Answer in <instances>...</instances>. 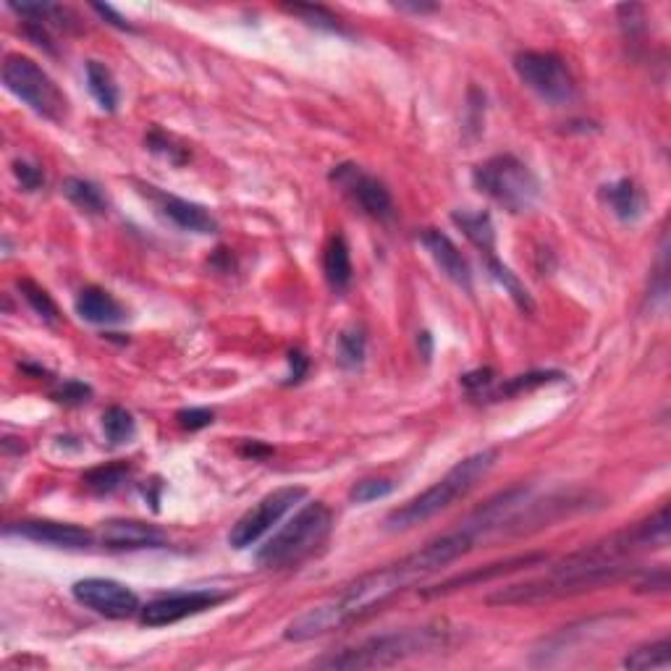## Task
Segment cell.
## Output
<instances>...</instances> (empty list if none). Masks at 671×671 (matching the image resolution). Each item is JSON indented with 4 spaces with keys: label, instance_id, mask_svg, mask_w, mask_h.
Instances as JSON below:
<instances>
[{
    "label": "cell",
    "instance_id": "obj_4",
    "mask_svg": "<svg viewBox=\"0 0 671 671\" xmlns=\"http://www.w3.org/2000/svg\"><path fill=\"white\" fill-rule=\"evenodd\" d=\"M496 459H499V451L483 449L478 454H470V457L462 459L459 464H454L438 483L430 485L428 491H422L420 496L409 499L407 504H402L399 509L388 514V527L391 530H409V527L422 525V522L433 519L443 509H449L454 501L464 499L493 470Z\"/></svg>",
    "mask_w": 671,
    "mask_h": 671
},
{
    "label": "cell",
    "instance_id": "obj_1",
    "mask_svg": "<svg viewBox=\"0 0 671 671\" xmlns=\"http://www.w3.org/2000/svg\"><path fill=\"white\" fill-rule=\"evenodd\" d=\"M475 546L478 543H475L467 527H454L449 533L428 540L425 546L417 548L415 554L346 582L339 593L328 595L326 601L315 603V606L302 611L297 619H291L284 637L291 643H307L315 637L331 635L336 630H346L352 624L365 622L367 616L378 614L383 606L399 598L409 585L436 575L443 567L462 559L464 554H470Z\"/></svg>",
    "mask_w": 671,
    "mask_h": 671
},
{
    "label": "cell",
    "instance_id": "obj_13",
    "mask_svg": "<svg viewBox=\"0 0 671 671\" xmlns=\"http://www.w3.org/2000/svg\"><path fill=\"white\" fill-rule=\"evenodd\" d=\"M6 535H19L32 543H42L50 548H66V551H82L90 548L95 535L71 522H53V519H24L16 525L6 527Z\"/></svg>",
    "mask_w": 671,
    "mask_h": 671
},
{
    "label": "cell",
    "instance_id": "obj_28",
    "mask_svg": "<svg viewBox=\"0 0 671 671\" xmlns=\"http://www.w3.org/2000/svg\"><path fill=\"white\" fill-rule=\"evenodd\" d=\"M556 381H564V375L556 373V370H535V373L514 375V378H509V381H506L499 391H493V394H488V396H491V399L519 396V394H527V391H535V388L548 386V383H556Z\"/></svg>",
    "mask_w": 671,
    "mask_h": 671
},
{
    "label": "cell",
    "instance_id": "obj_42",
    "mask_svg": "<svg viewBox=\"0 0 671 671\" xmlns=\"http://www.w3.org/2000/svg\"><path fill=\"white\" fill-rule=\"evenodd\" d=\"M242 454H247V457H268L270 454V449L268 446H260V443H247V446H244L242 449Z\"/></svg>",
    "mask_w": 671,
    "mask_h": 671
},
{
    "label": "cell",
    "instance_id": "obj_6",
    "mask_svg": "<svg viewBox=\"0 0 671 671\" xmlns=\"http://www.w3.org/2000/svg\"><path fill=\"white\" fill-rule=\"evenodd\" d=\"M472 181L478 192L491 197L496 205H501L509 213H527L540 200V181L527 163H522L514 155H493L483 160L475 171Z\"/></svg>",
    "mask_w": 671,
    "mask_h": 671
},
{
    "label": "cell",
    "instance_id": "obj_39",
    "mask_svg": "<svg viewBox=\"0 0 671 671\" xmlns=\"http://www.w3.org/2000/svg\"><path fill=\"white\" fill-rule=\"evenodd\" d=\"M637 588H640V590H661V593H664V590L669 588V572H666V567L656 569V572H648L643 580L637 582Z\"/></svg>",
    "mask_w": 671,
    "mask_h": 671
},
{
    "label": "cell",
    "instance_id": "obj_22",
    "mask_svg": "<svg viewBox=\"0 0 671 671\" xmlns=\"http://www.w3.org/2000/svg\"><path fill=\"white\" fill-rule=\"evenodd\" d=\"M87 84H90V95L100 105V111L116 113L121 95H118V84L113 79V71L103 61H87Z\"/></svg>",
    "mask_w": 671,
    "mask_h": 671
},
{
    "label": "cell",
    "instance_id": "obj_30",
    "mask_svg": "<svg viewBox=\"0 0 671 671\" xmlns=\"http://www.w3.org/2000/svg\"><path fill=\"white\" fill-rule=\"evenodd\" d=\"M365 349H367V339L365 331L357 326L346 328L341 331L339 336V362L341 367H360L365 362Z\"/></svg>",
    "mask_w": 671,
    "mask_h": 671
},
{
    "label": "cell",
    "instance_id": "obj_29",
    "mask_svg": "<svg viewBox=\"0 0 671 671\" xmlns=\"http://www.w3.org/2000/svg\"><path fill=\"white\" fill-rule=\"evenodd\" d=\"M671 664V643L669 637L658 640V643L643 645L632 651L630 656L624 658V666L627 669H666Z\"/></svg>",
    "mask_w": 671,
    "mask_h": 671
},
{
    "label": "cell",
    "instance_id": "obj_10",
    "mask_svg": "<svg viewBox=\"0 0 671 671\" xmlns=\"http://www.w3.org/2000/svg\"><path fill=\"white\" fill-rule=\"evenodd\" d=\"M331 181L365 215L381 223L394 221V197H391V192H388V187L381 179H375V176H370L360 166H354V163H341V166L331 171Z\"/></svg>",
    "mask_w": 671,
    "mask_h": 671
},
{
    "label": "cell",
    "instance_id": "obj_43",
    "mask_svg": "<svg viewBox=\"0 0 671 671\" xmlns=\"http://www.w3.org/2000/svg\"><path fill=\"white\" fill-rule=\"evenodd\" d=\"M417 344H422V357H425V360H430V354H433V344H430V333H420V339H417Z\"/></svg>",
    "mask_w": 671,
    "mask_h": 671
},
{
    "label": "cell",
    "instance_id": "obj_35",
    "mask_svg": "<svg viewBox=\"0 0 671 671\" xmlns=\"http://www.w3.org/2000/svg\"><path fill=\"white\" fill-rule=\"evenodd\" d=\"M14 173L24 192H37V189L45 187V173H42V168L32 166L27 160H16Z\"/></svg>",
    "mask_w": 671,
    "mask_h": 671
},
{
    "label": "cell",
    "instance_id": "obj_20",
    "mask_svg": "<svg viewBox=\"0 0 671 671\" xmlns=\"http://www.w3.org/2000/svg\"><path fill=\"white\" fill-rule=\"evenodd\" d=\"M323 273L333 291H346L352 286V255H349V244H346L344 234H333L323 252Z\"/></svg>",
    "mask_w": 671,
    "mask_h": 671
},
{
    "label": "cell",
    "instance_id": "obj_5",
    "mask_svg": "<svg viewBox=\"0 0 671 671\" xmlns=\"http://www.w3.org/2000/svg\"><path fill=\"white\" fill-rule=\"evenodd\" d=\"M333 512L326 504L302 506L294 517L278 530L273 538L257 551V564L265 569H289L297 567L307 556L318 551L331 535Z\"/></svg>",
    "mask_w": 671,
    "mask_h": 671
},
{
    "label": "cell",
    "instance_id": "obj_36",
    "mask_svg": "<svg viewBox=\"0 0 671 671\" xmlns=\"http://www.w3.org/2000/svg\"><path fill=\"white\" fill-rule=\"evenodd\" d=\"M176 420H179V425L184 430H202V428H208V425H213L215 415H213V409L189 407V409H179V412H176Z\"/></svg>",
    "mask_w": 671,
    "mask_h": 671
},
{
    "label": "cell",
    "instance_id": "obj_9",
    "mask_svg": "<svg viewBox=\"0 0 671 671\" xmlns=\"http://www.w3.org/2000/svg\"><path fill=\"white\" fill-rule=\"evenodd\" d=\"M305 499H307V488H299V485L278 488V491L263 496V499L252 506L250 512H244L242 517L236 519V525L231 527L229 533L231 548L244 551V548L255 546L257 540L263 538L268 530H273L291 509H297Z\"/></svg>",
    "mask_w": 671,
    "mask_h": 671
},
{
    "label": "cell",
    "instance_id": "obj_16",
    "mask_svg": "<svg viewBox=\"0 0 671 671\" xmlns=\"http://www.w3.org/2000/svg\"><path fill=\"white\" fill-rule=\"evenodd\" d=\"M422 247L430 252V257L436 260V265L441 268V273L449 281L459 286L464 291H472V268L467 263V257L459 252V247L451 242L449 236L438 229H425L420 236Z\"/></svg>",
    "mask_w": 671,
    "mask_h": 671
},
{
    "label": "cell",
    "instance_id": "obj_40",
    "mask_svg": "<svg viewBox=\"0 0 671 671\" xmlns=\"http://www.w3.org/2000/svg\"><path fill=\"white\" fill-rule=\"evenodd\" d=\"M92 11L103 16V19H108V24H113L116 29H124V32H134L132 24H129V21H126L121 14H116L111 6H103V3H92Z\"/></svg>",
    "mask_w": 671,
    "mask_h": 671
},
{
    "label": "cell",
    "instance_id": "obj_19",
    "mask_svg": "<svg viewBox=\"0 0 671 671\" xmlns=\"http://www.w3.org/2000/svg\"><path fill=\"white\" fill-rule=\"evenodd\" d=\"M601 197L614 210L616 218L624 223L637 221L645 210V194L640 192V187L632 179H619L614 184H606L601 189Z\"/></svg>",
    "mask_w": 671,
    "mask_h": 671
},
{
    "label": "cell",
    "instance_id": "obj_25",
    "mask_svg": "<svg viewBox=\"0 0 671 671\" xmlns=\"http://www.w3.org/2000/svg\"><path fill=\"white\" fill-rule=\"evenodd\" d=\"M129 475H132L129 464H103V467L84 472L82 483L87 491L97 493V496H111L118 488H124Z\"/></svg>",
    "mask_w": 671,
    "mask_h": 671
},
{
    "label": "cell",
    "instance_id": "obj_41",
    "mask_svg": "<svg viewBox=\"0 0 671 671\" xmlns=\"http://www.w3.org/2000/svg\"><path fill=\"white\" fill-rule=\"evenodd\" d=\"M396 8L409 11V14H433V11H438V6H433V3H396Z\"/></svg>",
    "mask_w": 671,
    "mask_h": 671
},
{
    "label": "cell",
    "instance_id": "obj_24",
    "mask_svg": "<svg viewBox=\"0 0 671 671\" xmlns=\"http://www.w3.org/2000/svg\"><path fill=\"white\" fill-rule=\"evenodd\" d=\"M485 263H488V273L493 276V281H496L499 286H504V291L514 299V305H517L519 310L522 312L535 310V302H533V297H530V291H527V286L519 281L517 273H512L509 265L501 263L496 255H485Z\"/></svg>",
    "mask_w": 671,
    "mask_h": 671
},
{
    "label": "cell",
    "instance_id": "obj_18",
    "mask_svg": "<svg viewBox=\"0 0 671 671\" xmlns=\"http://www.w3.org/2000/svg\"><path fill=\"white\" fill-rule=\"evenodd\" d=\"M77 315L84 323H92V326H116V323H124L126 310L118 305L113 294H108L100 286H87V289L79 291L77 297Z\"/></svg>",
    "mask_w": 671,
    "mask_h": 671
},
{
    "label": "cell",
    "instance_id": "obj_33",
    "mask_svg": "<svg viewBox=\"0 0 671 671\" xmlns=\"http://www.w3.org/2000/svg\"><path fill=\"white\" fill-rule=\"evenodd\" d=\"M147 147H150V150H153L155 155H163V158L166 160H171L173 166H181V163H187V150H181V147H176L171 142V139L166 137V134L163 132H158V129H155V132H150L147 134Z\"/></svg>",
    "mask_w": 671,
    "mask_h": 671
},
{
    "label": "cell",
    "instance_id": "obj_21",
    "mask_svg": "<svg viewBox=\"0 0 671 671\" xmlns=\"http://www.w3.org/2000/svg\"><path fill=\"white\" fill-rule=\"evenodd\" d=\"M451 221L457 223L459 229L464 231V236L480 252L493 255V250H496V226H493L491 213H485V210H457V213L451 215Z\"/></svg>",
    "mask_w": 671,
    "mask_h": 671
},
{
    "label": "cell",
    "instance_id": "obj_12",
    "mask_svg": "<svg viewBox=\"0 0 671 671\" xmlns=\"http://www.w3.org/2000/svg\"><path fill=\"white\" fill-rule=\"evenodd\" d=\"M226 598L229 595L221 593V590H189V593L160 595V598L150 601L147 606H142L139 619H142L145 627H168V624H176L181 619H189V616L215 609Z\"/></svg>",
    "mask_w": 671,
    "mask_h": 671
},
{
    "label": "cell",
    "instance_id": "obj_26",
    "mask_svg": "<svg viewBox=\"0 0 671 671\" xmlns=\"http://www.w3.org/2000/svg\"><path fill=\"white\" fill-rule=\"evenodd\" d=\"M16 286H19L21 297L27 299V305L35 310V315L42 323H48V326H58L61 323V312H58L56 302H53V297L40 284H35L32 278H19Z\"/></svg>",
    "mask_w": 671,
    "mask_h": 671
},
{
    "label": "cell",
    "instance_id": "obj_2",
    "mask_svg": "<svg viewBox=\"0 0 671 671\" xmlns=\"http://www.w3.org/2000/svg\"><path fill=\"white\" fill-rule=\"evenodd\" d=\"M640 535L645 533L637 522L622 533H614L601 543H593L590 548H582L577 554L561 559L538 580L506 585V588L488 595L485 601L491 606H540V603L559 601L567 595L611 585V582L622 580L630 572V567H624L622 559L651 548L645 543L648 538H640Z\"/></svg>",
    "mask_w": 671,
    "mask_h": 671
},
{
    "label": "cell",
    "instance_id": "obj_27",
    "mask_svg": "<svg viewBox=\"0 0 671 671\" xmlns=\"http://www.w3.org/2000/svg\"><path fill=\"white\" fill-rule=\"evenodd\" d=\"M103 433L111 446L129 443L134 436H137V422H134V415L124 407H108L103 412Z\"/></svg>",
    "mask_w": 671,
    "mask_h": 671
},
{
    "label": "cell",
    "instance_id": "obj_38",
    "mask_svg": "<svg viewBox=\"0 0 671 671\" xmlns=\"http://www.w3.org/2000/svg\"><path fill=\"white\" fill-rule=\"evenodd\" d=\"M307 370H310V360H307L305 354L299 352V349H291L289 352V386L291 383H299L302 378L307 375Z\"/></svg>",
    "mask_w": 671,
    "mask_h": 671
},
{
    "label": "cell",
    "instance_id": "obj_37",
    "mask_svg": "<svg viewBox=\"0 0 671 671\" xmlns=\"http://www.w3.org/2000/svg\"><path fill=\"white\" fill-rule=\"evenodd\" d=\"M462 386L470 391V394H483L493 386V370L491 367H480V370H472V373L462 375Z\"/></svg>",
    "mask_w": 671,
    "mask_h": 671
},
{
    "label": "cell",
    "instance_id": "obj_7",
    "mask_svg": "<svg viewBox=\"0 0 671 671\" xmlns=\"http://www.w3.org/2000/svg\"><path fill=\"white\" fill-rule=\"evenodd\" d=\"M3 84L14 92L21 103L29 105L37 116L48 118L53 124H63L69 116V97L53 82L48 71L37 66L32 58L11 53L3 63Z\"/></svg>",
    "mask_w": 671,
    "mask_h": 671
},
{
    "label": "cell",
    "instance_id": "obj_11",
    "mask_svg": "<svg viewBox=\"0 0 671 671\" xmlns=\"http://www.w3.org/2000/svg\"><path fill=\"white\" fill-rule=\"evenodd\" d=\"M71 593L84 609L108 616V619H129L142 611L139 595L124 582L108 580V577H87V580L74 582Z\"/></svg>",
    "mask_w": 671,
    "mask_h": 671
},
{
    "label": "cell",
    "instance_id": "obj_8",
    "mask_svg": "<svg viewBox=\"0 0 671 671\" xmlns=\"http://www.w3.org/2000/svg\"><path fill=\"white\" fill-rule=\"evenodd\" d=\"M514 71H517L519 82L546 103L567 105L575 100V79L569 74L567 61L556 53L522 50L514 56Z\"/></svg>",
    "mask_w": 671,
    "mask_h": 671
},
{
    "label": "cell",
    "instance_id": "obj_15",
    "mask_svg": "<svg viewBox=\"0 0 671 671\" xmlns=\"http://www.w3.org/2000/svg\"><path fill=\"white\" fill-rule=\"evenodd\" d=\"M100 540L113 551H137V548H163L168 543L166 533L155 525L139 519H108L103 522Z\"/></svg>",
    "mask_w": 671,
    "mask_h": 671
},
{
    "label": "cell",
    "instance_id": "obj_23",
    "mask_svg": "<svg viewBox=\"0 0 671 671\" xmlns=\"http://www.w3.org/2000/svg\"><path fill=\"white\" fill-rule=\"evenodd\" d=\"M63 194H66L82 213L90 215L108 213V197H105L103 189L97 187V184H92V181L71 176V179L63 181Z\"/></svg>",
    "mask_w": 671,
    "mask_h": 671
},
{
    "label": "cell",
    "instance_id": "obj_14",
    "mask_svg": "<svg viewBox=\"0 0 671 671\" xmlns=\"http://www.w3.org/2000/svg\"><path fill=\"white\" fill-rule=\"evenodd\" d=\"M150 194V200L155 202V208L160 210L163 218L179 226L181 231H192V234H215L218 231V221L208 208H202L197 202L184 200V197H173L166 192H155V187H145Z\"/></svg>",
    "mask_w": 671,
    "mask_h": 671
},
{
    "label": "cell",
    "instance_id": "obj_17",
    "mask_svg": "<svg viewBox=\"0 0 671 671\" xmlns=\"http://www.w3.org/2000/svg\"><path fill=\"white\" fill-rule=\"evenodd\" d=\"M538 561H546V556L525 554V556H514V559H506V561H496V564H488V567H483V569H472V572H467V575H457L446 582H438V585H433V588L422 590L420 595L422 598H441V595H449L459 588H467V585H472V582H491V580H496V577L509 575V572H514V569L533 567V564H538Z\"/></svg>",
    "mask_w": 671,
    "mask_h": 671
},
{
    "label": "cell",
    "instance_id": "obj_31",
    "mask_svg": "<svg viewBox=\"0 0 671 671\" xmlns=\"http://www.w3.org/2000/svg\"><path fill=\"white\" fill-rule=\"evenodd\" d=\"M289 14L299 16V19L310 24V27L326 29V32H344L339 24V16H333L328 8L310 6V3H294V6H284Z\"/></svg>",
    "mask_w": 671,
    "mask_h": 671
},
{
    "label": "cell",
    "instance_id": "obj_34",
    "mask_svg": "<svg viewBox=\"0 0 671 671\" xmlns=\"http://www.w3.org/2000/svg\"><path fill=\"white\" fill-rule=\"evenodd\" d=\"M92 388L82 381H63V386H58L53 391V399L58 404H69V407H77V404L90 402Z\"/></svg>",
    "mask_w": 671,
    "mask_h": 671
},
{
    "label": "cell",
    "instance_id": "obj_3",
    "mask_svg": "<svg viewBox=\"0 0 671 671\" xmlns=\"http://www.w3.org/2000/svg\"><path fill=\"white\" fill-rule=\"evenodd\" d=\"M451 630L446 624H422L409 630L386 632V635L367 637L362 643L344 648L339 653L315 661L320 669H383V666L402 664L407 658L438 651L449 643Z\"/></svg>",
    "mask_w": 671,
    "mask_h": 671
},
{
    "label": "cell",
    "instance_id": "obj_32",
    "mask_svg": "<svg viewBox=\"0 0 671 671\" xmlns=\"http://www.w3.org/2000/svg\"><path fill=\"white\" fill-rule=\"evenodd\" d=\"M391 493H394L391 480L370 478V480H360V483L354 485L352 491H349V499H352L354 504H370V501L386 499V496H391Z\"/></svg>",
    "mask_w": 671,
    "mask_h": 671
}]
</instances>
